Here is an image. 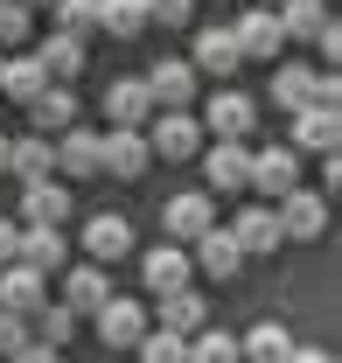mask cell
<instances>
[{
    "mask_svg": "<svg viewBox=\"0 0 342 363\" xmlns=\"http://www.w3.org/2000/svg\"><path fill=\"white\" fill-rule=\"evenodd\" d=\"M140 133H147V147H154L161 161H196V154H203V126L189 119V105H161Z\"/></svg>",
    "mask_w": 342,
    "mask_h": 363,
    "instance_id": "6da1fadb",
    "label": "cell"
},
{
    "mask_svg": "<svg viewBox=\"0 0 342 363\" xmlns=\"http://www.w3.org/2000/svg\"><path fill=\"white\" fill-rule=\"evenodd\" d=\"M272 217H280V238H294V245H307V238H321L329 230V196L321 189H287L280 203H272Z\"/></svg>",
    "mask_w": 342,
    "mask_h": 363,
    "instance_id": "7a4b0ae2",
    "label": "cell"
},
{
    "mask_svg": "<svg viewBox=\"0 0 342 363\" xmlns=\"http://www.w3.org/2000/svg\"><path fill=\"white\" fill-rule=\"evenodd\" d=\"M147 161H154V147H147L140 126H112V133H98V175L140 182V175H147Z\"/></svg>",
    "mask_w": 342,
    "mask_h": 363,
    "instance_id": "3957f363",
    "label": "cell"
},
{
    "mask_svg": "<svg viewBox=\"0 0 342 363\" xmlns=\"http://www.w3.org/2000/svg\"><path fill=\"white\" fill-rule=\"evenodd\" d=\"M287 147L294 154H336L342 147V105H300V112H287Z\"/></svg>",
    "mask_w": 342,
    "mask_h": 363,
    "instance_id": "277c9868",
    "label": "cell"
},
{
    "mask_svg": "<svg viewBox=\"0 0 342 363\" xmlns=\"http://www.w3.org/2000/svg\"><path fill=\"white\" fill-rule=\"evenodd\" d=\"M231 35H238V56H245V63H272V56H287V35H280V14H272V7L238 14Z\"/></svg>",
    "mask_w": 342,
    "mask_h": 363,
    "instance_id": "5b68a950",
    "label": "cell"
},
{
    "mask_svg": "<svg viewBox=\"0 0 342 363\" xmlns=\"http://www.w3.org/2000/svg\"><path fill=\"white\" fill-rule=\"evenodd\" d=\"M91 321H98V342H105V350H133V342L147 335V308L126 301V294H105Z\"/></svg>",
    "mask_w": 342,
    "mask_h": 363,
    "instance_id": "8992f818",
    "label": "cell"
},
{
    "mask_svg": "<svg viewBox=\"0 0 342 363\" xmlns=\"http://www.w3.org/2000/svg\"><path fill=\"white\" fill-rule=\"evenodd\" d=\"M161 224H168V238H175V245H196V238H203V230L216 224V203H210V189H182V196H168Z\"/></svg>",
    "mask_w": 342,
    "mask_h": 363,
    "instance_id": "52a82bcc",
    "label": "cell"
},
{
    "mask_svg": "<svg viewBox=\"0 0 342 363\" xmlns=\"http://www.w3.org/2000/svg\"><path fill=\"white\" fill-rule=\"evenodd\" d=\"M203 126H210L216 140H245V133L258 126V105H252V98H245L238 84H224L210 105H203Z\"/></svg>",
    "mask_w": 342,
    "mask_h": 363,
    "instance_id": "ba28073f",
    "label": "cell"
},
{
    "mask_svg": "<svg viewBox=\"0 0 342 363\" xmlns=\"http://www.w3.org/2000/svg\"><path fill=\"white\" fill-rule=\"evenodd\" d=\"M294 182H300V154L294 147H258L252 154V182H245V189H258L265 203H280Z\"/></svg>",
    "mask_w": 342,
    "mask_h": 363,
    "instance_id": "9c48e42d",
    "label": "cell"
},
{
    "mask_svg": "<svg viewBox=\"0 0 342 363\" xmlns=\"http://www.w3.org/2000/svg\"><path fill=\"white\" fill-rule=\"evenodd\" d=\"M70 182H56V175H43V182H21V224H70Z\"/></svg>",
    "mask_w": 342,
    "mask_h": 363,
    "instance_id": "30bf717a",
    "label": "cell"
},
{
    "mask_svg": "<svg viewBox=\"0 0 342 363\" xmlns=\"http://www.w3.org/2000/svg\"><path fill=\"white\" fill-rule=\"evenodd\" d=\"M203 182L224 189V196H238V189L252 182V147H245V140H216L210 154H203Z\"/></svg>",
    "mask_w": 342,
    "mask_h": 363,
    "instance_id": "8fae6325",
    "label": "cell"
},
{
    "mask_svg": "<svg viewBox=\"0 0 342 363\" xmlns=\"http://www.w3.org/2000/svg\"><path fill=\"white\" fill-rule=\"evenodd\" d=\"M196 84H203V70L182 63V56H168V63L147 70V98H154V112H161V105H196Z\"/></svg>",
    "mask_w": 342,
    "mask_h": 363,
    "instance_id": "7c38bea8",
    "label": "cell"
},
{
    "mask_svg": "<svg viewBox=\"0 0 342 363\" xmlns=\"http://www.w3.org/2000/svg\"><path fill=\"white\" fill-rule=\"evenodd\" d=\"M231 238L245 245V259H265V252L287 245V238H280V217H272V203H245V210L231 217Z\"/></svg>",
    "mask_w": 342,
    "mask_h": 363,
    "instance_id": "4fadbf2b",
    "label": "cell"
},
{
    "mask_svg": "<svg viewBox=\"0 0 342 363\" xmlns=\"http://www.w3.org/2000/svg\"><path fill=\"white\" fill-rule=\"evenodd\" d=\"M21 266L35 272H63L70 266V238H63V224H21V252H14Z\"/></svg>",
    "mask_w": 342,
    "mask_h": 363,
    "instance_id": "5bb4252c",
    "label": "cell"
},
{
    "mask_svg": "<svg viewBox=\"0 0 342 363\" xmlns=\"http://www.w3.org/2000/svg\"><path fill=\"white\" fill-rule=\"evenodd\" d=\"M43 301H49V272L21 266V259H7V266H0V308H14V315H35Z\"/></svg>",
    "mask_w": 342,
    "mask_h": 363,
    "instance_id": "9a60e30c",
    "label": "cell"
},
{
    "mask_svg": "<svg viewBox=\"0 0 342 363\" xmlns=\"http://www.w3.org/2000/svg\"><path fill=\"white\" fill-rule=\"evenodd\" d=\"M21 112H28V126H35V133L56 140L63 126H77V91H70V84H43L28 105H21Z\"/></svg>",
    "mask_w": 342,
    "mask_h": 363,
    "instance_id": "2e32d148",
    "label": "cell"
},
{
    "mask_svg": "<svg viewBox=\"0 0 342 363\" xmlns=\"http://www.w3.org/2000/svg\"><path fill=\"white\" fill-rule=\"evenodd\" d=\"M140 279H147V294L189 286V279H196V259H189V245H154V252L140 259Z\"/></svg>",
    "mask_w": 342,
    "mask_h": 363,
    "instance_id": "e0dca14e",
    "label": "cell"
},
{
    "mask_svg": "<svg viewBox=\"0 0 342 363\" xmlns=\"http://www.w3.org/2000/svg\"><path fill=\"white\" fill-rule=\"evenodd\" d=\"M56 175L98 182V133H91V126H63V133H56Z\"/></svg>",
    "mask_w": 342,
    "mask_h": 363,
    "instance_id": "ac0fdd59",
    "label": "cell"
},
{
    "mask_svg": "<svg viewBox=\"0 0 342 363\" xmlns=\"http://www.w3.org/2000/svg\"><path fill=\"white\" fill-rule=\"evenodd\" d=\"M154 315H161V328H175V335H196V328L210 321V301H203L196 286H168V294H154Z\"/></svg>",
    "mask_w": 342,
    "mask_h": 363,
    "instance_id": "d6986e66",
    "label": "cell"
},
{
    "mask_svg": "<svg viewBox=\"0 0 342 363\" xmlns=\"http://www.w3.org/2000/svg\"><path fill=\"white\" fill-rule=\"evenodd\" d=\"M196 266L210 272V279H238V266H245V245L231 238V224H210L203 238H196Z\"/></svg>",
    "mask_w": 342,
    "mask_h": 363,
    "instance_id": "ffe728a7",
    "label": "cell"
},
{
    "mask_svg": "<svg viewBox=\"0 0 342 363\" xmlns=\"http://www.w3.org/2000/svg\"><path fill=\"white\" fill-rule=\"evenodd\" d=\"M35 63L49 70V84H70L77 70H84V35H70V28H56L35 43Z\"/></svg>",
    "mask_w": 342,
    "mask_h": 363,
    "instance_id": "44dd1931",
    "label": "cell"
},
{
    "mask_svg": "<svg viewBox=\"0 0 342 363\" xmlns=\"http://www.w3.org/2000/svg\"><path fill=\"white\" fill-rule=\"evenodd\" d=\"M314 63H287V56H272V105L280 112H300V105H314Z\"/></svg>",
    "mask_w": 342,
    "mask_h": 363,
    "instance_id": "7402d4cb",
    "label": "cell"
},
{
    "mask_svg": "<svg viewBox=\"0 0 342 363\" xmlns=\"http://www.w3.org/2000/svg\"><path fill=\"white\" fill-rule=\"evenodd\" d=\"M105 294H112L105 266H98V259H84V266L63 272V294H56V301H63V308H77V315H98V301H105Z\"/></svg>",
    "mask_w": 342,
    "mask_h": 363,
    "instance_id": "603a6c76",
    "label": "cell"
},
{
    "mask_svg": "<svg viewBox=\"0 0 342 363\" xmlns=\"http://www.w3.org/2000/svg\"><path fill=\"white\" fill-rule=\"evenodd\" d=\"M7 175H14V182L56 175V140H49V133H21L14 147H7Z\"/></svg>",
    "mask_w": 342,
    "mask_h": 363,
    "instance_id": "cb8c5ba5",
    "label": "cell"
},
{
    "mask_svg": "<svg viewBox=\"0 0 342 363\" xmlns=\"http://www.w3.org/2000/svg\"><path fill=\"white\" fill-rule=\"evenodd\" d=\"M84 252L98 259V266L126 259V252H133V224H126V217H112V210H98V217L84 224Z\"/></svg>",
    "mask_w": 342,
    "mask_h": 363,
    "instance_id": "d4e9b609",
    "label": "cell"
},
{
    "mask_svg": "<svg viewBox=\"0 0 342 363\" xmlns=\"http://www.w3.org/2000/svg\"><path fill=\"white\" fill-rule=\"evenodd\" d=\"M105 119H112V126H147V119H154L147 77H119V84L105 91Z\"/></svg>",
    "mask_w": 342,
    "mask_h": 363,
    "instance_id": "484cf974",
    "label": "cell"
},
{
    "mask_svg": "<svg viewBox=\"0 0 342 363\" xmlns=\"http://www.w3.org/2000/svg\"><path fill=\"white\" fill-rule=\"evenodd\" d=\"M196 70H210V77H231L245 56H238V35H231V21H216V28H203L196 35V56H189Z\"/></svg>",
    "mask_w": 342,
    "mask_h": 363,
    "instance_id": "4316f807",
    "label": "cell"
},
{
    "mask_svg": "<svg viewBox=\"0 0 342 363\" xmlns=\"http://www.w3.org/2000/svg\"><path fill=\"white\" fill-rule=\"evenodd\" d=\"M272 14H280V35H287V43H314V35L336 21V14H329V0H280Z\"/></svg>",
    "mask_w": 342,
    "mask_h": 363,
    "instance_id": "83f0119b",
    "label": "cell"
},
{
    "mask_svg": "<svg viewBox=\"0 0 342 363\" xmlns=\"http://www.w3.org/2000/svg\"><path fill=\"white\" fill-rule=\"evenodd\" d=\"M43 84H49V70L35 63V56H21V49H7V56H0V98L28 105V98H35Z\"/></svg>",
    "mask_w": 342,
    "mask_h": 363,
    "instance_id": "f1b7e54d",
    "label": "cell"
},
{
    "mask_svg": "<svg viewBox=\"0 0 342 363\" xmlns=\"http://www.w3.org/2000/svg\"><path fill=\"white\" fill-rule=\"evenodd\" d=\"M287 350H294L287 321H258V328L238 335V363H287Z\"/></svg>",
    "mask_w": 342,
    "mask_h": 363,
    "instance_id": "f546056e",
    "label": "cell"
},
{
    "mask_svg": "<svg viewBox=\"0 0 342 363\" xmlns=\"http://www.w3.org/2000/svg\"><path fill=\"white\" fill-rule=\"evenodd\" d=\"M98 28L119 35V43H133V35H147V7L140 0H98Z\"/></svg>",
    "mask_w": 342,
    "mask_h": 363,
    "instance_id": "4dcf8cb0",
    "label": "cell"
},
{
    "mask_svg": "<svg viewBox=\"0 0 342 363\" xmlns=\"http://www.w3.org/2000/svg\"><path fill=\"white\" fill-rule=\"evenodd\" d=\"M133 357H140V363H189V335H175V328H147V335L133 342Z\"/></svg>",
    "mask_w": 342,
    "mask_h": 363,
    "instance_id": "1f68e13d",
    "label": "cell"
},
{
    "mask_svg": "<svg viewBox=\"0 0 342 363\" xmlns=\"http://www.w3.org/2000/svg\"><path fill=\"white\" fill-rule=\"evenodd\" d=\"M189 363H238V335H231V328H210V321H203V328L189 335Z\"/></svg>",
    "mask_w": 342,
    "mask_h": 363,
    "instance_id": "d6a6232c",
    "label": "cell"
},
{
    "mask_svg": "<svg viewBox=\"0 0 342 363\" xmlns=\"http://www.w3.org/2000/svg\"><path fill=\"white\" fill-rule=\"evenodd\" d=\"M28 321H35V335H43V342H56V350H63V342L77 335V321H84V315H77V308H63V301H43Z\"/></svg>",
    "mask_w": 342,
    "mask_h": 363,
    "instance_id": "836d02e7",
    "label": "cell"
},
{
    "mask_svg": "<svg viewBox=\"0 0 342 363\" xmlns=\"http://www.w3.org/2000/svg\"><path fill=\"white\" fill-rule=\"evenodd\" d=\"M35 14H43V7H28V0H0V49H28Z\"/></svg>",
    "mask_w": 342,
    "mask_h": 363,
    "instance_id": "e575fe53",
    "label": "cell"
},
{
    "mask_svg": "<svg viewBox=\"0 0 342 363\" xmlns=\"http://www.w3.org/2000/svg\"><path fill=\"white\" fill-rule=\"evenodd\" d=\"M49 14H56V28H70V35H91V28H98V0H49Z\"/></svg>",
    "mask_w": 342,
    "mask_h": 363,
    "instance_id": "d590c367",
    "label": "cell"
},
{
    "mask_svg": "<svg viewBox=\"0 0 342 363\" xmlns=\"http://www.w3.org/2000/svg\"><path fill=\"white\" fill-rule=\"evenodd\" d=\"M140 7H147V28H154V21H161V28H182V21L196 14V0H140Z\"/></svg>",
    "mask_w": 342,
    "mask_h": 363,
    "instance_id": "8d00e7d4",
    "label": "cell"
},
{
    "mask_svg": "<svg viewBox=\"0 0 342 363\" xmlns=\"http://www.w3.org/2000/svg\"><path fill=\"white\" fill-rule=\"evenodd\" d=\"M28 335H35V321H28V315H14V308H0V357H7V350H21Z\"/></svg>",
    "mask_w": 342,
    "mask_h": 363,
    "instance_id": "74e56055",
    "label": "cell"
},
{
    "mask_svg": "<svg viewBox=\"0 0 342 363\" xmlns=\"http://www.w3.org/2000/svg\"><path fill=\"white\" fill-rule=\"evenodd\" d=\"M7 363H63V350H56V342H43V335H28L21 350H7Z\"/></svg>",
    "mask_w": 342,
    "mask_h": 363,
    "instance_id": "f35d334b",
    "label": "cell"
},
{
    "mask_svg": "<svg viewBox=\"0 0 342 363\" xmlns=\"http://www.w3.org/2000/svg\"><path fill=\"white\" fill-rule=\"evenodd\" d=\"M314 49H321V63H342V28H336V21L314 35Z\"/></svg>",
    "mask_w": 342,
    "mask_h": 363,
    "instance_id": "ab89813d",
    "label": "cell"
},
{
    "mask_svg": "<svg viewBox=\"0 0 342 363\" xmlns=\"http://www.w3.org/2000/svg\"><path fill=\"white\" fill-rule=\"evenodd\" d=\"M14 252H21V224H14V217H0V266H7Z\"/></svg>",
    "mask_w": 342,
    "mask_h": 363,
    "instance_id": "60d3db41",
    "label": "cell"
},
{
    "mask_svg": "<svg viewBox=\"0 0 342 363\" xmlns=\"http://www.w3.org/2000/svg\"><path fill=\"white\" fill-rule=\"evenodd\" d=\"M287 363H336V350H300V342H294V350H287Z\"/></svg>",
    "mask_w": 342,
    "mask_h": 363,
    "instance_id": "b9f144b4",
    "label": "cell"
},
{
    "mask_svg": "<svg viewBox=\"0 0 342 363\" xmlns=\"http://www.w3.org/2000/svg\"><path fill=\"white\" fill-rule=\"evenodd\" d=\"M7 147H14V133H7V126H0V175H7Z\"/></svg>",
    "mask_w": 342,
    "mask_h": 363,
    "instance_id": "7bdbcfd3",
    "label": "cell"
},
{
    "mask_svg": "<svg viewBox=\"0 0 342 363\" xmlns=\"http://www.w3.org/2000/svg\"><path fill=\"white\" fill-rule=\"evenodd\" d=\"M258 7H280V0H258Z\"/></svg>",
    "mask_w": 342,
    "mask_h": 363,
    "instance_id": "ee69618b",
    "label": "cell"
},
{
    "mask_svg": "<svg viewBox=\"0 0 342 363\" xmlns=\"http://www.w3.org/2000/svg\"><path fill=\"white\" fill-rule=\"evenodd\" d=\"M28 7H49V0H28Z\"/></svg>",
    "mask_w": 342,
    "mask_h": 363,
    "instance_id": "f6af8a7d",
    "label": "cell"
},
{
    "mask_svg": "<svg viewBox=\"0 0 342 363\" xmlns=\"http://www.w3.org/2000/svg\"><path fill=\"white\" fill-rule=\"evenodd\" d=\"M0 56H7V49H0Z\"/></svg>",
    "mask_w": 342,
    "mask_h": 363,
    "instance_id": "bcb514c9",
    "label": "cell"
},
{
    "mask_svg": "<svg viewBox=\"0 0 342 363\" xmlns=\"http://www.w3.org/2000/svg\"><path fill=\"white\" fill-rule=\"evenodd\" d=\"M329 7H336V0H329Z\"/></svg>",
    "mask_w": 342,
    "mask_h": 363,
    "instance_id": "7dc6e473",
    "label": "cell"
}]
</instances>
